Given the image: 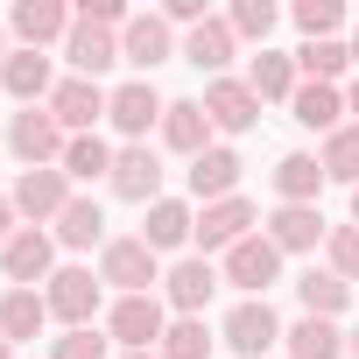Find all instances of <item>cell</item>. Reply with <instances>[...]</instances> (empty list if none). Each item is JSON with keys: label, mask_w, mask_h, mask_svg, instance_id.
Wrapping results in <instances>:
<instances>
[{"label": "cell", "mask_w": 359, "mask_h": 359, "mask_svg": "<svg viewBox=\"0 0 359 359\" xmlns=\"http://www.w3.org/2000/svg\"><path fill=\"white\" fill-rule=\"evenodd\" d=\"M78 22H92V29H113V36H120L134 15H127V0H85V8H78Z\"/></svg>", "instance_id": "39"}, {"label": "cell", "mask_w": 359, "mask_h": 359, "mask_svg": "<svg viewBox=\"0 0 359 359\" xmlns=\"http://www.w3.org/2000/svg\"><path fill=\"white\" fill-rule=\"evenodd\" d=\"M8 148H15V162H22V169H57V162H64V148H71V134L57 127V113H50V106H22V113L8 120Z\"/></svg>", "instance_id": "2"}, {"label": "cell", "mask_w": 359, "mask_h": 359, "mask_svg": "<svg viewBox=\"0 0 359 359\" xmlns=\"http://www.w3.org/2000/svg\"><path fill=\"white\" fill-rule=\"evenodd\" d=\"M345 113H352V127H359V78L345 85Z\"/></svg>", "instance_id": "42"}, {"label": "cell", "mask_w": 359, "mask_h": 359, "mask_svg": "<svg viewBox=\"0 0 359 359\" xmlns=\"http://www.w3.org/2000/svg\"><path fill=\"white\" fill-rule=\"evenodd\" d=\"M261 233H268V240L282 247V261H289V254H317V247L331 240V219H324L317 205H275V212L261 219Z\"/></svg>", "instance_id": "14"}, {"label": "cell", "mask_w": 359, "mask_h": 359, "mask_svg": "<svg viewBox=\"0 0 359 359\" xmlns=\"http://www.w3.org/2000/svg\"><path fill=\"white\" fill-rule=\"evenodd\" d=\"M99 282L120 289V296H155L162 289V254L141 240V233H120L99 247Z\"/></svg>", "instance_id": "1"}, {"label": "cell", "mask_w": 359, "mask_h": 359, "mask_svg": "<svg viewBox=\"0 0 359 359\" xmlns=\"http://www.w3.org/2000/svg\"><path fill=\"white\" fill-rule=\"evenodd\" d=\"M191 233H198V212H191L184 198H162V205H148V219H141V240H148L155 254L191 247Z\"/></svg>", "instance_id": "23"}, {"label": "cell", "mask_w": 359, "mask_h": 359, "mask_svg": "<svg viewBox=\"0 0 359 359\" xmlns=\"http://www.w3.org/2000/svg\"><path fill=\"white\" fill-rule=\"evenodd\" d=\"M106 106H113V92L106 85H92V78H57V92H50V113H57V127L64 134H92L99 120H106Z\"/></svg>", "instance_id": "13"}, {"label": "cell", "mask_w": 359, "mask_h": 359, "mask_svg": "<svg viewBox=\"0 0 359 359\" xmlns=\"http://www.w3.org/2000/svg\"><path fill=\"white\" fill-rule=\"evenodd\" d=\"M162 331H169V303H162V296H113L106 338H113L120 352H155Z\"/></svg>", "instance_id": "3"}, {"label": "cell", "mask_w": 359, "mask_h": 359, "mask_svg": "<svg viewBox=\"0 0 359 359\" xmlns=\"http://www.w3.org/2000/svg\"><path fill=\"white\" fill-rule=\"evenodd\" d=\"M50 233H57V247H71V254L106 247V212H99V198H71V205H64V219H57Z\"/></svg>", "instance_id": "29"}, {"label": "cell", "mask_w": 359, "mask_h": 359, "mask_svg": "<svg viewBox=\"0 0 359 359\" xmlns=\"http://www.w3.org/2000/svg\"><path fill=\"white\" fill-rule=\"evenodd\" d=\"M317 191H324V162L303 155V148H289V155L275 162V198H282V205H317Z\"/></svg>", "instance_id": "28"}, {"label": "cell", "mask_w": 359, "mask_h": 359, "mask_svg": "<svg viewBox=\"0 0 359 359\" xmlns=\"http://www.w3.org/2000/svg\"><path fill=\"white\" fill-rule=\"evenodd\" d=\"M99 296H106V282H99L92 268H57V275L43 282V303H50V317H57L64 331H85V324L99 317Z\"/></svg>", "instance_id": "6"}, {"label": "cell", "mask_w": 359, "mask_h": 359, "mask_svg": "<svg viewBox=\"0 0 359 359\" xmlns=\"http://www.w3.org/2000/svg\"><path fill=\"white\" fill-rule=\"evenodd\" d=\"M247 85H254V99H261V106H289V99H296V85H303V71H296V57L261 50V57L247 64Z\"/></svg>", "instance_id": "25"}, {"label": "cell", "mask_w": 359, "mask_h": 359, "mask_svg": "<svg viewBox=\"0 0 359 359\" xmlns=\"http://www.w3.org/2000/svg\"><path fill=\"white\" fill-rule=\"evenodd\" d=\"M219 282H233L240 296H268V282H282V247L268 233H247L226 261H219Z\"/></svg>", "instance_id": "9"}, {"label": "cell", "mask_w": 359, "mask_h": 359, "mask_svg": "<svg viewBox=\"0 0 359 359\" xmlns=\"http://www.w3.org/2000/svg\"><path fill=\"white\" fill-rule=\"evenodd\" d=\"M71 184H92V176H113V148L99 141V134H71V148H64V162H57Z\"/></svg>", "instance_id": "33"}, {"label": "cell", "mask_w": 359, "mask_h": 359, "mask_svg": "<svg viewBox=\"0 0 359 359\" xmlns=\"http://www.w3.org/2000/svg\"><path fill=\"white\" fill-rule=\"evenodd\" d=\"M205 113H212V134H247L254 120H261V99H254V85L247 78H212L205 85Z\"/></svg>", "instance_id": "17"}, {"label": "cell", "mask_w": 359, "mask_h": 359, "mask_svg": "<svg viewBox=\"0 0 359 359\" xmlns=\"http://www.w3.org/2000/svg\"><path fill=\"white\" fill-rule=\"evenodd\" d=\"M254 226H261V212H254L247 198H219V205H198V233H191V247H198L205 261H212V254L226 261Z\"/></svg>", "instance_id": "5"}, {"label": "cell", "mask_w": 359, "mask_h": 359, "mask_svg": "<svg viewBox=\"0 0 359 359\" xmlns=\"http://www.w3.org/2000/svg\"><path fill=\"white\" fill-rule=\"evenodd\" d=\"M240 169H247V162H240L233 148H219V141H212V148L184 169V184H191V198H198V205H219V198H240Z\"/></svg>", "instance_id": "20"}, {"label": "cell", "mask_w": 359, "mask_h": 359, "mask_svg": "<svg viewBox=\"0 0 359 359\" xmlns=\"http://www.w3.org/2000/svg\"><path fill=\"white\" fill-rule=\"evenodd\" d=\"M162 113H169V99H162L148 78H127V85H113V106H106V120H113L127 141H148V127H162Z\"/></svg>", "instance_id": "15"}, {"label": "cell", "mask_w": 359, "mask_h": 359, "mask_svg": "<svg viewBox=\"0 0 359 359\" xmlns=\"http://www.w3.org/2000/svg\"><path fill=\"white\" fill-rule=\"evenodd\" d=\"M15 233H22V226H15V205H8V198H0V247H8Z\"/></svg>", "instance_id": "41"}, {"label": "cell", "mask_w": 359, "mask_h": 359, "mask_svg": "<svg viewBox=\"0 0 359 359\" xmlns=\"http://www.w3.org/2000/svg\"><path fill=\"white\" fill-rule=\"evenodd\" d=\"M0 85H8V99H22V106H50V92H57V57H50V50H8Z\"/></svg>", "instance_id": "16"}, {"label": "cell", "mask_w": 359, "mask_h": 359, "mask_svg": "<svg viewBox=\"0 0 359 359\" xmlns=\"http://www.w3.org/2000/svg\"><path fill=\"white\" fill-rule=\"evenodd\" d=\"M106 191L113 198H127V205H162V155L148 148V141H127V148H113V176H106Z\"/></svg>", "instance_id": "7"}, {"label": "cell", "mask_w": 359, "mask_h": 359, "mask_svg": "<svg viewBox=\"0 0 359 359\" xmlns=\"http://www.w3.org/2000/svg\"><path fill=\"white\" fill-rule=\"evenodd\" d=\"M296 296H303V317H331V324H338V310L352 303V282L331 275V268H303V275H296Z\"/></svg>", "instance_id": "30"}, {"label": "cell", "mask_w": 359, "mask_h": 359, "mask_svg": "<svg viewBox=\"0 0 359 359\" xmlns=\"http://www.w3.org/2000/svg\"><path fill=\"white\" fill-rule=\"evenodd\" d=\"M162 22H169V29H198V22H212V15H205V0H169Z\"/></svg>", "instance_id": "40"}, {"label": "cell", "mask_w": 359, "mask_h": 359, "mask_svg": "<svg viewBox=\"0 0 359 359\" xmlns=\"http://www.w3.org/2000/svg\"><path fill=\"white\" fill-rule=\"evenodd\" d=\"M64 64H71V78H92V85H99V78L120 64V36H113V29H92V22H71Z\"/></svg>", "instance_id": "18"}, {"label": "cell", "mask_w": 359, "mask_h": 359, "mask_svg": "<svg viewBox=\"0 0 359 359\" xmlns=\"http://www.w3.org/2000/svg\"><path fill=\"white\" fill-rule=\"evenodd\" d=\"M282 359H345V331L331 317H296L282 331Z\"/></svg>", "instance_id": "27"}, {"label": "cell", "mask_w": 359, "mask_h": 359, "mask_svg": "<svg viewBox=\"0 0 359 359\" xmlns=\"http://www.w3.org/2000/svg\"><path fill=\"white\" fill-rule=\"evenodd\" d=\"M50 359H113V338H106L99 324H85V331H64V338H50Z\"/></svg>", "instance_id": "37"}, {"label": "cell", "mask_w": 359, "mask_h": 359, "mask_svg": "<svg viewBox=\"0 0 359 359\" xmlns=\"http://www.w3.org/2000/svg\"><path fill=\"white\" fill-rule=\"evenodd\" d=\"M120 359H162V352H120Z\"/></svg>", "instance_id": "46"}, {"label": "cell", "mask_w": 359, "mask_h": 359, "mask_svg": "<svg viewBox=\"0 0 359 359\" xmlns=\"http://www.w3.org/2000/svg\"><path fill=\"white\" fill-rule=\"evenodd\" d=\"M219 296V268L205 254H184L176 268H162V303L169 317H205V303Z\"/></svg>", "instance_id": "11"}, {"label": "cell", "mask_w": 359, "mask_h": 359, "mask_svg": "<svg viewBox=\"0 0 359 359\" xmlns=\"http://www.w3.org/2000/svg\"><path fill=\"white\" fill-rule=\"evenodd\" d=\"M240 57V36H233V22L226 15H212V22H198L191 36H184V64H198L205 78H226V64Z\"/></svg>", "instance_id": "22"}, {"label": "cell", "mask_w": 359, "mask_h": 359, "mask_svg": "<svg viewBox=\"0 0 359 359\" xmlns=\"http://www.w3.org/2000/svg\"><path fill=\"white\" fill-rule=\"evenodd\" d=\"M296 29H303V43H338V29H345V8L338 0H296Z\"/></svg>", "instance_id": "36"}, {"label": "cell", "mask_w": 359, "mask_h": 359, "mask_svg": "<svg viewBox=\"0 0 359 359\" xmlns=\"http://www.w3.org/2000/svg\"><path fill=\"white\" fill-rule=\"evenodd\" d=\"M289 120L296 127H317V134H338L345 127V85H296Z\"/></svg>", "instance_id": "26"}, {"label": "cell", "mask_w": 359, "mask_h": 359, "mask_svg": "<svg viewBox=\"0 0 359 359\" xmlns=\"http://www.w3.org/2000/svg\"><path fill=\"white\" fill-rule=\"evenodd\" d=\"M352 226H359V191H352Z\"/></svg>", "instance_id": "48"}, {"label": "cell", "mask_w": 359, "mask_h": 359, "mask_svg": "<svg viewBox=\"0 0 359 359\" xmlns=\"http://www.w3.org/2000/svg\"><path fill=\"white\" fill-rule=\"evenodd\" d=\"M0 359H22V352H15V345H8V338H0Z\"/></svg>", "instance_id": "44"}, {"label": "cell", "mask_w": 359, "mask_h": 359, "mask_svg": "<svg viewBox=\"0 0 359 359\" xmlns=\"http://www.w3.org/2000/svg\"><path fill=\"white\" fill-rule=\"evenodd\" d=\"M0 64H8V29H0Z\"/></svg>", "instance_id": "47"}, {"label": "cell", "mask_w": 359, "mask_h": 359, "mask_svg": "<svg viewBox=\"0 0 359 359\" xmlns=\"http://www.w3.org/2000/svg\"><path fill=\"white\" fill-rule=\"evenodd\" d=\"M43 324H50V303H43V289H0V338H8V345H29V338H43Z\"/></svg>", "instance_id": "24"}, {"label": "cell", "mask_w": 359, "mask_h": 359, "mask_svg": "<svg viewBox=\"0 0 359 359\" xmlns=\"http://www.w3.org/2000/svg\"><path fill=\"white\" fill-rule=\"evenodd\" d=\"M71 198H78V191H71V176H64V169H22V176H15V191H8L15 219H29V226H57Z\"/></svg>", "instance_id": "8"}, {"label": "cell", "mask_w": 359, "mask_h": 359, "mask_svg": "<svg viewBox=\"0 0 359 359\" xmlns=\"http://www.w3.org/2000/svg\"><path fill=\"white\" fill-rule=\"evenodd\" d=\"M71 22H78V8H64V0H15L8 36H15V50H50L71 36Z\"/></svg>", "instance_id": "12"}, {"label": "cell", "mask_w": 359, "mask_h": 359, "mask_svg": "<svg viewBox=\"0 0 359 359\" xmlns=\"http://www.w3.org/2000/svg\"><path fill=\"white\" fill-rule=\"evenodd\" d=\"M226 22H233V36H240V43H261V50H268V36H275L282 8H275V0H233V15H226Z\"/></svg>", "instance_id": "35"}, {"label": "cell", "mask_w": 359, "mask_h": 359, "mask_svg": "<svg viewBox=\"0 0 359 359\" xmlns=\"http://www.w3.org/2000/svg\"><path fill=\"white\" fill-rule=\"evenodd\" d=\"M345 352H352V359H359V324H352V331H345Z\"/></svg>", "instance_id": "43"}, {"label": "cell", "mask_w": 359, "mask_h": 359, "mask_svg": "<svg viewBox=\"0 0 359 359\" xmlns=\"http://www.w3.org/2000/svg\"><path fill=\"white\" fill-rule=\"evenodd\" d=\"M155 134H162L169 155H191V162H198V155L212 148V113H205V99H169V113H162Z\"/></svg>", "instance_id": "19"}, {"label": "cell", "mask_w": 359, "mask_h": 359, "mask_svg": "<svg viewBox=\"0 0 359 359\" xmlns=\"http://www.w3.org/2000/svg\"><path fill=\"white\" fill-rule=\"evenodd\" d=\"M0 268H8V289H36L57 275V233L50 226H22L8 247H0Z\"/></svg>", "instance_id": "10"}, {"label": "cell", "mask_w": 359, "mask_h": 359, "mask_svg": "<svg viewBox=\"0 0 359 359\" xmlns=\"http://www.w3.org/2000/svg\"><path fill=\"white\" fill-rule=\"evenodd\" d=\"M296 71H303V85H338L352 71V43H303Z\"/></svg>", "instance_id": "32"}, {"label": "cell", "mask_w": 359, "mask_h": 359, "mask_svg": "<svg viewBox=\"0 0 359 359\" xmlns=\"http://www.w3.org/2000/svg\"><path fill=\"white\" fill-rule=\"evenodd\" d=\"M317 162H324V184H352V191H359V127L345 120L338 134H324Z\"/></svg>", "instance_id": "31"}, {"label": "cell", "mask_w": 359, "mask_h": 359, "mask_svg": "<svg viewBox=\"0 0 359 359\" xmlns=\"http://www.w3.org/2000/svg\"><path fill=\"white\" fill-rule=\"evenodd\" d=\"M324 268L345 275V282H359V226H331V240H324Z\"/></svg>", "instance_id": "38"}, {"label": "cell", "mask_w": 359, "mask_h": 359, "mask_svg": "<svg viewBox=\"0 0 359 359\" xmlns=\"http://www.w3.org/2000/svg\"><path fill=\"white\" fill-rule=\"evenodd\" d=\"M352 71H359V29H352Z\"/></svg>", "instance_id": "45"}, {"label": "cell", "mask_w": 359, "mask_h": 359, "mask_svg": "<svg viewBox=\"0 0 359 359\" xmlns=\"http://www.w3.org/2000/svg\"><path fill=\"white\" fill-rule=\"evenodd\" d=\"M219 345L240 352V359H268V352L282 345V317L268 310V296H240V303L226 310V324H219Z\"/></svg>", "instance_id": "4"}, {"label": "cell", "mask_w": 359, "mask_h": 359, "mask_svg": "<svg viewBox=\"0 0 359 359\" xmlns=\"http://www.w3.org/2000/svg\"><path fill=\"white\" fill-rule=\"evenodd\" d=\"M169 57H176V36H169L162 15H134V22L120 29V64H134L141 78H148L155 64H169Z\"/></svg>", "instance_id": "21"}, {"label": "cell", "mask_w": 359, "mask_h": 359, "mask_svg": "<svg viewBox=\"0 0 359 359\" xmlns=\"http://www.w3.org/2000/svg\"><path fill=\"white\" fill-rule=\"evenodd\" d=\"M212 331H205V317H169V331H162V359H212Z\"/></svg>", "instance_id": "34"}]
</instances>
